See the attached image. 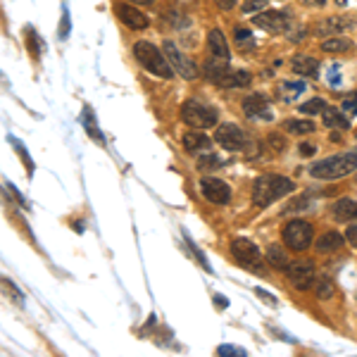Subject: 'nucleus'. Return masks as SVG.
Masks as SVG:
<instances>
[{
    "label": "nucleus",
    "instance_id": "obj_24",
    "mask_svg": "<svg viewBox=\"0 0 357 357\" xmlns=\"http://www.w3.org/2000/svg\"><path fill=\"white\" fill-rule=\"evenodd\" d=\"M321 117H324V124L331 126V129H348L350 126L348 117L341 110H336V107H326V110L321 112Z\"/></svg>",
    "mask_w": 357,
    "mask_h": 357
},
{
    "label": "nucleus",
    "instance_id": "obj_12",
    "mask_svg": "<svg viewBox=\"0 0 357 357\" xmlns=\"http://www.w3.org/2000/svg\"><path fill=\"white\" fill-rule=\"evenodd\" d=\"M115 12H117V17H119V22H124L126 27L134 29V32H143V29L150 27V19H148V14L143 12V10L134 8V5L117 3L115 5Z\"/></svg>",
    "mask_w": 357,
    "mask_h": 357
},
{
    "label": "nucleus",
    "instance_id": "obj_7",
    "mask_svg": "<svg viewBox=\"0 0 357 357\" xmlns=\"http://www.w3.org/2000/svg\"><path fill=\"white\" fill-rule=\"evenodd\" d=\"M286 277H288L290 286H295L298 290H310L317 284V269L310 260H298V262H290L286 269Z\"/></svg>",
    "mask_w": 357,
    "mask_h": 357
},
{
    "label": "nucleus",
    "instance_id": "obj_15",
    "mask_svg": "<svg viewBox=\"0 0 357 357\" xmlns=\"http://www.w3.org/2000/svg\"><path fill=\"white\" fill-rule=\"evenodd\" d=\"M250 81H253L250 71H246V69H227L217 81H214V86H219V89H243V86H250Z\"/></svg>",
    "mask_w": 357,
    "mask_h": 357
},
{
    "label": "nucleus",
    "instance_id": "obj_39",
    "mask_svg": "<svg viewBox=\"0 0 357 357\" xmlns=\"http://www.w3.org/2000/svg\"><path fill=\"white\" fill-rule=\"evenodd\" d=\"M314 150H317V148H314L312 143H300V155L310 157V155H314Z\"/></svg>",
    "mask_w": 357,
    "mask_h": 357
},
{
    "label": "nucleus",
    "instance_id": "obj_33",
    "mask_svg": "<svg viewBox=\"0 0 357 357\" xmlns=\"http://www.w3.org/2000/svg\"><path fill=\"white\" fill-rule=\"evenodd\" d=\"M217 355H224V357L241 355V357H246L248 353H246L243 348H236V345H219V348H217Z\"/></svg>",
    "mask_w": 357,
    "mask_h": 357
},
{
    "label": "nucleus",
    "instance_id": "obj_9",
    "mask_svg": "<svg viewBox=\"0 0 357 357\" xmlns=\"http://www.w3.org/2000/svg\"><path fill=\"white\" fill-rule=\"evenodd\" d=\"M214 141H217L219 146H222L224 150H229V152L246 150V146H248L246 131H243L241 126L231 124V122H229V124L217 126V134H214Z\"/></svg>",
    "mask_w": 357,
    "mask_h": 357
},
{
    "label": "nucleus",
    "instance_id": "obj_42",
    "mask_svg": "<svg viewBox=\"0 0 357 357\" xmlns=\"http://www.w3.org/2000/svg\"><path fill=\"white\" fill-rule=\"evenodd\" d=\"M303 5H308V8H324L329 0H300Z\"/></svg>",
    "mask_w": 357,
    "mask_h": 357
},
{
    "label": "nucleus",
    "instance_id": "obj_11",
    "mask_svg": "<svg viewBox=\"0 0 357 357\" xmlns=\"http://www.w3.org/2000/svg\"><path fill=\"white\" fill-rule=\"evenodd\" d=\"M253 24L262 32L269 34H284L288 32L290 27V17L286 12H279V10H262L253 17Z\"/></svg>",
    "mask_w": 357,
    "mask_h": 357
},
{
    "label": "nucleus",
    "instance_id": "obj_31",
    "mask_svg": "<svg viewBox=\"0 0 357 357\" xmlns=\"http://www.w3.org/2000/svg\"><path fill=\"white\" fill-rule=\"evenodd\" d=\"M317 295L319 298H334V284H329V279H317Z\"/></svg>",
    "mask_w": 357,
    "mask_h": 357
},
{
    "label": "nucleus",
    "instance_id": "obj_1",
    "mask_svg": "<svg viewBox=\"0 0 357 357\" xmlns=\"http://www.w3.org/2000/svg\"><path fill=\"white\" fill-rule=\"evenodd\" d=\"M295 191V183L281 174H262L253 183V203L260 207H267L272 203L281 200L288 193Z\"/></svg>",
    "mask_w": 357,
    "mask_h": 357
},
{
    "label": "nucleus",
    "instance_id": "obj_23",
    "mask_svg": "<svg viewBox=\"0 0 357 357\" xmlns=\"http://www.w3.org/2000/svg\"><path fill=\"white\" fill-rule=\"evenodd\" d=\"M267 262L272 264L274 269H281V272H286L288 264H290V257L281 246H269L267 248Z\"/></svg>",
    "mask_w": 357,
    "mask_h": 357
},
{
    "label": "nucleus",
    "instance_id": "obj_2",
    "mask_svg": "<svg viewBox=\"0 0 357 357\" xmlns=\"http://www.w3.org/2000/svg\"><path fill=\"white\" fill-rule=\"evenodd\" d=\"M357 172V148L348 152H341V155H331L324 160L314 162L310 167V174L319 181H334V178H343L348 174Z\"/></svg>",
    "mask_w": 357,
    "mask_h": 357
},
{
    "label": "nucleus",
    "instance_id": "obj_36",
    "mask_svg": "<svg viewBox=\"0 0 357 357\" xmlns=\"http://www.w3.org/2000/svg\"><path fill=\"white\" fill-rule=\"evenodd\" d=\"M10 141H12V143H14V148H17V152H19V155H22V160H24V162H27V170H29V174H32V170H34V165H32V157H29V155H27V152H24L22 143H19L17 139H10Z\"/></svg>",
    "mask_w": 357,
    "mask_h": 357
},
{
    "label": "nucleus",
    "instance_id": "obj_13",
    "mask_svg": "<svg viewBox=\"0 0 357 357\" xmlns=\"http://www.w3.org/2000/svg\"><path fill=\"white\" fill-rule=\"evenodd\" d=\"M200 188H203V196L210 203H214V205H227V203L231 200V188L224 181H219V178H212V176L203 178Z\"/></svg>",
    "mask_w": 357,
    "mask_h": 357
},
{
    "label": "nucleus",
    "instance_id": "obj_35",
    "mask_svg": "<svg viewBox=\"0 0 357 357\" xmlns=\"http://www.w3.org/2000/svg\"><path fill=\"white\" fill-rule=\"evenodd\" d=\"M269 146H272V150H277V152H281L284 148H286V141H284V136H277V134H269Z\"/></svg>",
    "mask_w": 357,
    "mask_h": 357
},
{
    "label": "nucleus",
    "instance_id": "obj_8",
    "mask_svg": "<svg viewBox=\"0 0 357 357\" xmlns=\"http://www.w3.org/2000/svg\"><path fill=\"white\" fill-rule=\"evenodd\" d=\"M231 255L238 264H243V267H248V269H260V262H262L260 248L255 246L250 238H243V236L231 241Z\"/></svg>",
    "mask_w": 357,
    "mask_h": 357
},
{
    "label": "nucleus",
    "instance_id": "obj_41",
    "mask_svg": "<svg viewBox=\"0 0 357 357\" xmlns=\"http://www.w3.org/2000/svg\"><path fill=\"white\" fill-rule=\"evenodd\" d=\"M255 293H257V295H260V298H262V300H264V303H269V305H277V300H274V298H272V295H269V293H267V290H262V288H255Z\"/></svg>",
    "mask_w": 357,
    "mask_h": 357
},
{
    "label": "nucleus",
    "instance_id": "obj_6",
    "mask_svg": "<svg viewBox=\"0 0 357 357\" xmlns=\"http://www.w3.org/2000/svg\"><path fill=\"white\" fill-rule=\"evenodd\" d=\"M162 50H165L172 69H174L176 74H181V79H188V81L198 79V74H200L198 65L193 62L188 55H183V50H178V45L174 43V41H165V43H162Z\"/></svg>",
    "mask_w": 357,
    "mask_h": 357
},
{
    "label": "nucleus",
    "instance_id": "obj_27",
    "mask_svg": "<svg viewBox=\"0 0 357 357\" xmlns=\"http://www.w3.org/2000/svg\"><path fill=\"white\" fill-rule=\"evenodd\" d=\"M298 110L303 112L305 117L321 115V112L326 110V100H321V98H312V100H308V103H303V105H300Z\"/></svg>",
    "mask_w": 357,
    "mask_h": 357
},
{
    "label": "nucleus",
    "instance_id": "obj_4",
    "mask_svg": "<svg viewBox=\"0 0 357 357\" xmlns=\"http://www.w3.org/2000/svg\"><path fill=\"white\" fill-rule=\"evenodd\" d=\"M312 238H314L312 224L305 222V219H290L281 231L284 246L293 250V253H305V250L312 246Z\"/></svg>",
    "mask_w": 357,
    "mask_h": 357
},
{
    "label": "nucleus",
    "instance_id": "obj_19",
    "mask_svg": "<svg viewBox=\"0 0 357 357\" xmlns=\"http://www.w3.org/2000/svg\"><path fill=\"white\" fill-rule=\"evenodd\" d=\"M210 146H212V141L207 139L200 129H193L183 136V148H186L188 152H207L210 150Z\"/></svg>",
    "mask_w": 357,
    "mask_h": 357
},
{
    "label": "nucleus",
    "instance_id": "obj_16",
    "mask_svg": "<svg viewBox=\"0 0 357 357\" xmlns=\"http://www.w3.org/2000/svg\"><path fill=\"white\" fill-rule=\"evenodd\" d=\"M290 67H293L295 74L300 76H312V79H317L319 76V62L312 58V55H293V60H290Z\"/></svg>",
    "mask_w": 357,
    "mask_h": 357
},
{
    "label": "nucleus",
    "instance_id": "obj_32",
    "mask_svg": "<svg viewBox=\"0 0 357 357\" xmlns=\"http://www.w3.org/2000/svg\"><path fill=\"white\" fill-rule=\"evenodd\" d=\"M233 38H236L238 45H253V34L243 27H236L233 29Z\"/></svg>",
    "mask_w": 357,
    "mask_h": 357
},
{
    "label": "nucleus",
    "instance_id": "obj_45",
    "mask_svg": "<svg viewBox=\"0 0 357 357\" xmlns=\"http://www.w3.org/2000/svg\"><path fill=\"white\" fill-rule=\"evenodd\" d=\"M214 298H217V305H222V308H227V300H224V295H214Z\"/></svg>",
    "mask_w": 357,
    "mask_h": 357
},
{
    "label": "nucleus",
    "instance_id": "obj_40",
    "mask_svg": "<svg viewBox=\"0 0 357 357\" xmlns=\"http://www.w3.org/2000/svg\"><path fill=\"white\" fill-rule=\"evenodd\" d=\"M345 238L353 243V248H357V227H348V231H345Z\"/></svg>",
    "mask_w": 357,
    "mask_h": 357
},
{
    "label": "nucleus",
    "instance_id": "obj_34",
    "mask_svg": "<svg viewBox=\"0 0 357 357\" xmlns=\"http://www.w3.org/2000/svg\"><path fill=\"white\" fill-rule=\"evenodd\" d=\"M310 198H312V193H305V196H300L298 200L293 203L290 207H286V212H293V210H305V207H310Z\"/></svg>",
    "mask_w": 357,
    "mask_h": 357
},
{
    "label": "nucleus",
    "instance_id": "obj_29",
    "mask_svg": "<svg viewBox=\"0 0 357 357\" xmlns=\"http://www.w3.org/2000/svg\"><path fill=\"white\" fill-rule=\"evenodd\" d=\"M84 124H86V131H89L93 139L103 141V134H100L98 126H95V117H93V112H91V107H86L84 110Z\"/></svg>",
    "mask_w": 357,
    "mask_h": 357
},
{
    "label": "nucleus",
    "instance_id": "obj_18",
    "mask_svg": "<svg viewBox=\"0 0 357 357\" xmlns=\"http://www.w3.org/2000/svg\"><path fill=\"white\" fill-rule=\"evenodd\" d=\"M305 91H308L305 81H281V84L277 86V95H279V100H284V103H293V100L300 98Z\"/></svg>",
    "mask_w": 357,
    "mask_h": 357
},
{
    "label": "nucleus",
    "instance_id": "obj_17",
    "mask_svg": "<svg viewBox=\"0 0 357 357\" xmlns=\"http://www.w3.org/2000/svg\"><path fill=\"white\" fill-rule=\"evenodd\" d=\"M331 212H334V219H338V222H355L357 219V200H353V198H341V200L334 203Z\"/></svg>",
    "mask_w": 357,
    "mask_h": 357
},
{
    "label": "nucleus",
    "instance_id": "obj_25",
    "mask_svg": "<svg viewBox=\"0 0 357 357\" xmlns=\"http://www.w3.org/2000/svg\"><path fill=\"white\" fill-rule=\"evenodd\" d=\"M343 246V236H341L338 231H326L319 236L317 241V250L319 253H331V250H338Z\"/></svg>",
    "mask_w": 357,
    "mask_h": 357
},
{
    "label": "nucleus",
    "instance_id": "obj_20",
    "mask_svg": "<svg viewBox=\"0 0 357 357\" xmlns=\"http://www.w3.org/2000/svg\"><path fill=\"white\" fill-rule=\"evenodd\" d=\"M227 69H231V65H229V60L224 58H217V55H212L210 60H207L205 65H203V76H205L210 84H214V81L219 79V76L224 74Z\"/></svg>",
    "mask_w": 357,
    "mask_h": 357
},
{
    "label": "nucleus",
    "instance_id": "obj_26",
    "mask_svg": "<svg viewBox=\"0 0 357 357\" xmlns=\"http://www.w3.org/2000/svg\"><path fill=\"white\" fill-rule=\"evenodd\" d=\"M284 129L288 134H295V136H305V134H314V122L310 119H286L284 122Z\"/></svg>",
    "mask_w": 357,
    "mask_h": 357
},
{
    "label": "nucleus",
    "instance_id": "obj_46",
    "mask_svg": "<svg viewBox=\"0 0 357 357\" xmlns=\"http://www.w3.org/2000/svg\"><path fill=\"white\" fill-rule=\"evenodd\" d=\"M338 3H341V5H345V3H350V0H338Z\"/></svg>",
    "mask_w": 357,
    "mask_h": 357
},
{
    "label": "nucleus",
    "instance_id": "obj_3",
    "mask_svg": "<svg viewBox=\"0 0 357 357\" xmlns=\"http://www.w3.org/2000/svg\"><path fill=\"white\" fill-rule=\"evenodd\" d=\"M134 58L139 60L143 69L160 76V79H172V76L176 74V71L172 69L170 60H167L165 50L152 45L150 41H139V43H134Z\"/></svg>",
    "mask_w": 357,
    "mask_h": 357
},
{
    "label": "nucleus",
    "instance_id": "obj_22",
    "mask_svg": "<svg viewBox=\"0 0 357 357\" xmlns=\"http://www.w3.org/2000/svg\"><path fill=\"white\" fill-rule=\"evenodd\" d=\"M321 50L324 53H350V50H355V43L343 36H331V38L321 41Z\"/></svg>",
    "mask_w": 357,
    "mask_h": 357
},
{
    "label": "nucleus",
    "instance_id": "obj_37",
    "mask_svg": "<svg viewBox=\"0 0 357 357\" xmlns=\"http://www.w3.org/2000/svg\"><path fill=\"white\" fill-rule=\"evenodd\" d=\"M67 36H69V14H67V8H65L62 22H60V38H67Z\"/></svg>",
    "mask_w": 357,
    "mask_h": 357
},
{
    "label": "nucleus",
    "instance_id": "obj_38",
    "mask_svg": "<svg viewBox=\"0 0 357 357\" xmlns=\"http://www.w3.org/2000/svg\"><path fill=\"white\" fill-rule=\"evenodd\" d=\"M341 110L345 112V115H357V95L353 100H345L343 103V107H341Z\"/></svg>",
    "mask_w": 357,
    "mask_h": 357
},
{
    "label": "nucleus",
    "instance_id": "obj_5",
    "mask_svg": "<svg viewBox=\"0 0 357 357\" xmlns=\"http://www.w3.org/2000/svg\"><path fill=\"white\" fill-rule=\"evenodd\" d=\"M181 119L186 122L188 126H193V129H212V126H217V110L205 103H200V100H186V103L181 105Z\"/></svg>",
    "mask_w": 357,
    "mask_h": 357
},
{
    "label": "nucleus",
    "instance_id": "obj_14",
    "mask_svg": "<svg viewBox=\"0 0 357 357\" xmlns=\"http://www.w3.org/2000/svg\"><path fill=\"white\" fill-rule=\"evenodd\" d=\"M243 112L250 119H272V110H269V98L264 93H250L243 98Z\"/></svg>",
    "mask_w": 357,
    "mask_h": 357
},
{
    "label": "nucleus",
    "instance_id": "obj_28",
    "mask_svg": "<svg viewBox=\"0 0 357 357\" xmlns=\"http://www.w3.org/2000/svg\"><path fill=\"white\" fill-rule=\"evenodd\" d=\"M198 170L200 172H210V170H217V167H222V160H219V155H203V157H198Z\"/></svg>",
    "mask_w": 357,
    "mask_h": 357
},
{
    "label": "nucleus",
    "instance_id": "obj_43",
    "mask_svg": "<svg viewBox=\"0 0 357 357\" xmlns=\"http://www.w3.org/2000/svg\"><path fill=\"white\" fill-rule=\"evenodd\" d=\"M214 3L219 5V10H231L236 5V0H214Z\"/></svg>",
    "mask_w": 357,
    "mask_h": 357
},
{
    "label": "nucleus",
    "instance_id": "obj_10",
    "mask_svg": "<svg viewBox=\"0 0 357 357\" xmlns=\"http://www.w3.org/2000/svg\"><path fill=\"white\" fill-rule=\"evenodd\" d=\"M355 17H345V14H336V17H324L312 27V34L319 38H331V36H341L343 32L355 29Z\"/></svg>",
    "mask_w": 357,
    "mask_h": 357
},
{
    "label": "nucleus",
    "instance_id": "obj_44",
    "mask_svg": "<svg viewBox=\"0 0 357 357\" xmlns=\"http://www.w3.org/2000/svg\"><path fill=\"white\" fill-rule=\"evenodd\" d=\"M129 3H134V5H143V8H148V5H152L155 0H129Z\"/></svg>",
    "mask_w": 357,
    "mask_h": 357
},
{
    "label": "nucleus",
    "instance_id": "obj_21",
    "mask_svg": "<svg viewBox=\"0 0 357 357\" xmlns=\"http://www.w3.org/2000/svg\"><path fill=\"white\" fill-rule=\"evenodd\" d=\"M207 48H210L212 55H217V58H224V60L231 58V53H229L227 36L219 32V29H212V32L207 34Z\"/></svg>",
    "mask_w": 357,
    "mask_h": 357
},
{
    "label": "nucleus",
    "instance_id": "obj_30",
    "mask_svg": "<svg viewBox=\"0 0 357 357\" xmlns=\"http://www.w3.org/2000/svg\"><path fill=\"white\" fill-rule=\"evenodd\" d=\"M267 8V0H246L243 3V14H253V12H262Z\"/></svg>",
    "mask_w": 357,
    "mask_h": 357
}]
</instances>
